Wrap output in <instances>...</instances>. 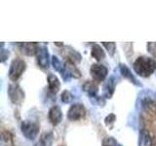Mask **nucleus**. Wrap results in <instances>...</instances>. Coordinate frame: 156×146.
Here are the masks:
<instances>
[{"mask_svg": "<svg viewBox=\"0 0 156 146\" xmlns=\"http://www.w3.org/2000/svg\"><path fill=\"white\" fill-rule=\"evenodd\" d=\"M91 56L95 58L97 61H100L105 57V53L99 44L94 43L91 47Z\"/></svg>", "mask_w": 156, "mask_h": 146, "instance_id": "16", "label": "nucleus"}, {"mask_svg": "<svg viewBox=\"0 0 156 146\" xmlns=\"http://www.w3.org/2000/svg\"><path fill=\"white\" fill-rule=\"evenodd\" d=\"M9 99L14 104H21L24 99V92L17 83H12L8 87Z\"/></svg>", "mask_w": 156, "mask_h": 146, "instance_id": "4", "label": "nucleus"}, {"mask_svg": "<svg viewBox=\"0 0 156 146\" xmlns=\"http://www.w3.org/2000/svg\"><path fill=\"white\" fill-rule=\"evenodd\" d=\"M117 84V78L115 75H111L104 85V91H102V96L105 99H111L114 94L115 87Z\"/></svg>", "mask_w": 156, "mask_h": 146, "instance_id": "8", "label": "nucleus"}, {"mask_svg": "<svg viewBox=\"0 0 156 146\" xmlns=\"http://www.w3.org/2000/svg\"><path fill=\"white\" fill-rule=\"evenodd\" d=\"M18 46L20 48V50L22 51V53H23L24 55L27 56H34L36 55L37 50L39 48V45L37 43L33 42H26V43H19Z\"/></svg>", "mask_w": 156, "mask_h": 146, "instance_id": "11", "label": "nucleus"}, {"mask_svg": "<svg viewBox=\"0 0 156 146\" xmlns=\"http://www.w3.org/2000/svg\"><path fill=\"white\" fill-rule=\"evenodd\" d=\"M119 146H122V145H119Z\"/></svg>", "mask_w": 156, "mask_h": 146, "instance_id": "27", "label": "nucleus"}, {"mask_svg": "<svg viewBox=\"0 0 156 146\" xmlns=\"http://www.w3.org/2000/svg\"><path fill=\"white\" fill-rule=\"evenodd\" d=\"M134 71L140 77H149L156 70V61L149 57L140 56L133 63Z\"/></svg>", "mask_w": 156, "mask_h": 146, "instance_id": "1", "label": "nucleus"}, {"mask_svg": "<svg viewBox=\"0 0 156 146\" xmlns=\"http://www.w3.org/2000/svg\"><path fill=\"white\" fill-rule=\"evenodd\" d=\"M0 56H1V62L6 61V60L10 56V52L8 50H5V49H4V44L3 43L1 45V52H0Z\"/></svg>", "mask_w": 156, "mask_h": 146, "instance_id": "25", "label": "nucleus"}, {"mask_svg": "<svg viewBox=\"0 0 156 146\" xmlns=\"http://www.w3.org/2000/svg\"><path fill=\"white\" fill-rule=\"evenodd\" d=\"M102 46H104L110 56H113L116 51V44L114 42H101Z\"/></svg>", "mask_w": 156, "mask_h": 146, "instance_id": "21", "label": "nucleus"}, {"mask_svg": "<svg viewBox=\"0 0 156 146\" xmlns=\"http://www.w3.org/2000/svg\"><path fill=\"white\" fill-rule=\"evenodd\" d=\"M87 110L82 103H74L67 111V119L70 121H79L86 116Z\"/></svg>", "mask_w": 156, "mask_h": 146, "instance_id": "5", "label": "nucleus"}, {"mask_svg": "<svg viewBox=\"0 0 156 146\" xmlns=\"http://www.w3.org/2000/svg\"><path fill=\"white\" fill-rule=\"evenodd\" d=\"M48 119L53 126H57L62 120V112L58 105H53L48 111Z\"/></svg>", "mask_w": 156, "mask_h": 146, "instance_id": "9", "label": "nucleus"}, {"mask_svg": "<svg viewBox=\"0 0 156 146\" xmlns=\"http://www.w3.org/2000/svg\"><path fill=\"white\" fill-rule=\"evenodd\" d=\"M82 89L85 92H87V95L89 96L90 99H94V97L98 96V92H99V87L93 81H86L84 82V84L82 85Z\"/></svg>", "mask_w": 156, "mask_h": 146, "instance_id": "12", "label": "nucleus"}, {"mask_svg": "<svg viewBox=\"0 0 156 146\" xmlns=\"http://www.w3.org/2000/svg\"><path fill=\"white\" fill-rule=\"evenodd\" d=\"M55 44H56L57 46H63V44L62 42H56Z\"/></svg>", "mask_w": 156, "mask_h": 146, "instance_id": "26", "label": "nucleus"}, {"mask_svg": "<svg viewBox=\"0 0 156 146\" xmlns=\"http://www.w3.org/2000/svg\"><path fill=\"white\" fill-rule=\"evenodd\" d=\"M40 127L37 123L32 121H23L21 124V130L23 136L28 140H34L39 134Z\"/></svg>", "mask_w": 156, "mask_h": 146, "instance_id": "3", "label": "nucleus"}, {"mask_svg": "<svg viewBox=\"0 0 156 146\" xmlns=\"http://www.w3.org/2000/svg\"><path fill=\"white\" fill-rule=\"evenodd\" d=\"M63 55L67 57V60H69L73 62H80L82 58L80 53L77 52L72 47H69V46H66L63 48Z\"/></svg>", "mask_w": 156, "mask_h": 146, "instance_id": "14", "label": "nucleus"}, {"mask_svg": "<svg viewBox=\"0 0 156 146\" xmlns=\"http://www.w3.org/2000/svg\"><path fill=\"white\" fill-rule=\"evenodd\" d=\"M26 69H27L26 61L20 57L15 58V60L12 61L9 67V72H8L9 79L13 82L18 81L19 78L23 75V73L24 71H26Z\"/></svg>", "mask_w": 156, "mask_h": 146, "instance_id": "2", "label": "nucleus"}, {"mask_svg": "<svg viewBox=\"0 0 156 146\" xmlns=\"http://www.w3.org/2000/svg\"><path fill=\"white\" fill-rule=\"evenodd\" d=\"M90 73L93 79L97 82H102L105 80V78L108 73V69L104 64L101 63H93L90 68Z\"/></svg>", "mask_w": 156, "mask_h": 146, "instance_id": "6", "label": "nucleus"}, {"mask_svg": "<svg viewBox=\"0 0 156 146\" xmlns=\"http://www.w3.org/2000/svg\"><path fill=\"white\" fill-rule=\"evenodd\" d=\"M119 71L121 73V75L123 76L125 79L129 80L131 83H133L136 87H141V83L136 79V76L133 74V72L131 71V69L126 64H124V63H119Z\"/></svg>", "mask_w": 156, "mask_h": 146, "instance_id": "10", "label": "nucleus"}, {"mask_svg": "<svg viewBox=\"0 0 156 146\" xmlns=\"http://www.w3.org/2000/svg\"><path fill=\"white\" fill-rule=\"evenodd\" d=\"M54 142V134L52 131H45L40 136L35 146H52Z\"/></svg>", "mask_w": 156, "mask_h": 146, "instance_id": "15", "label": "nucleus"}, {"mask_svg": "<svg viewBox=\"0 0 156 146\" xmlns=\"http://www.w3.org/2000/svg\"><path fill=\"white\" fill-rule=\"evenodd\" d=\"M116 120V116L113 113H110L109 115H107L105 119V123L107 127H111V125L114 123Z\"/></svg>", "mask_w": 156, "mask_h": 146, "instance_id": "24", "label": "nucleus"}, {"mask_svg": "<svg viewBox=\"0 0 156 146\" xmlns=\"http://www.w3.org/2000/svg\"><path fill=\"white\" fill-rule=\"evenodd\" d=\"M65 68H66V70L71 75L72 78H76V79H78V78L81 77V72H80V70L75 66V64L73 63V61L67 60L65 62Z\"/></svg>", "mask_w": 156, "mask_h": 146, "instance_id": "18", "label": "nucleus"}, {"mask_svg": "<svg viewBox=\"0 0 156 146\" xmlns=\"http://www.w3.org/2000/svg\"><path fill=\"white\" fill-rule=\"evenodd\" d=\"M36 61L42 69H48L50 65V55L46 46H39L36 53Z\"/></svg>", "mask_w": 156, "mask_h": 146, "instance_id": "7", "label": "nucleus"}, {"mask_svg": "<svg viewBox=\"0 0 156 146\" xmlns=\"http://www.w3.org/2000/svg\"><path fill=\"white\" fill-rule=\"evenodd\" d=\"M47 81H48V89L53 95H56L57 92L60 91L61 89V83L60 80L58 79V77L55 74H50L47 77Z\"/></svg>", "mask_w": 156, "mask_h": 146, "instance_id": "13", "label": "nucleus"}, {"mask_svg": "<svg viewBox=\"0 0 156 146\" xmlns=\"http://www.w3.org/2000/svg\"><path fill=\"white\" fill-rule=\"evenodd\" d=\"M147 52L150 54L153 57H156V42H148L146 45Z\"/></svg>", "mask_w": 156, "mask_h": 146, "instance_id": "23", "label": "nucleus"}, {"mask_svg": "<svg viewBox=\"0 0 156 146\" xmlns=\"http://www.w3.org/2000/svg\"><path fill=\"white\" fill-rule=\"evenodd\" d=\"M51 62H52V66L53 68L55 69L56 71L58 72H62L63 67H65V65L62 64V62L60 61V58H58V57L56 56H52V58H51Z\"/></svg>", "mask_w": 156, "mask_h": 146, "instance_id": "19", "label": "nucleus"}, {"mask_svg": "<svg viewBox=\"0 0 156 146\" xmlns=\"http://www.w3.org/2000/svg\"><path fill=\"white\" fill-rule=\"evenodd\" d=\"M101 146H119V145L114 137H112V136H106L102 140Z\"/></svg>", "mask_w": 156, "mask_h": 146, "instance_id": "22", "label": "nucleus"}, {"mask_svg": "<svg viewBox=\"0 0 156 146\" xmlns=\"http://www.w3.org/2000/svg\"><path fill=\"white\" fill-rule=\"evenodd\" d=\"M73 99H74V97H73V95L67 90H65L62 92V94L61 95V100L63 102V103H69V102H71L73 100Z\"/></svg>", "mask_w": 156, "mask_h": 146, "instance_id": "20", "label": "nucleus"}, {"mask_svg": "<svg viewBox=\"0 0 156 146\" xmlns=\"http://www.w3.org/2000/svg\"><path fill=\"white\" fill-rule=\"evenodd\" d=\"M139 146H152V138L146 130H140L139 134Z\"/></svg>", "mask_w": 156, "mask_h": 146, "instance_id": "17", "label": "nucleus"}]
</instances>
